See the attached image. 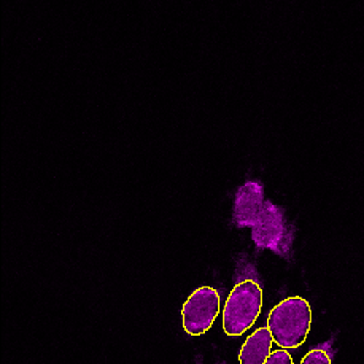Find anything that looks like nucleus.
<instances>
[{"instance_id":"obj_1","label":"nucleus","mask_w":364,"mask_h":364,"mask_svg":"<svg viewBox=\"0 0 364 364\" xmlns=\"http://www.w3.org/2000/svg\"><path fill=\"white\" fill-rule=\"evenodd\" d=\"M310 325H312V309L299 296L283 299L267 316V328L274 342L283 350L301 347L307 339Z\"/></svg>"},{"instance_id":"obj_2","label":"nucleus","mask_w":364,"mask_h":364,"mask_svg":"<svg viewBox=\"0 0 364 364\" xmlns=\"http://www.w3.org/2000/svg\"><path fill=\"white\" fill-rule=\"evenodd\" d=\"M262 309V289L253 280L239 282L229 294L223 309V329L228 336L237 337L250 329Z\"/></svg>"},{"instance_id":"obj_3","label":"nucleus","mask_w":364,"mask_h":364,"mask_svg":"<svg viewBox=\"0 0 364 364\" xmlns=\"http://www.w3.org/2000/svg\"><path fill=\"white\" fill-rule=\"evenodd\" d=\"M252 239L256 247L288 256L291 248V232L280 207L266 200L259 218L252 228Z\"/></svg>"},{"instance_id":"obj_4","label":"nucleus","mask_w":364,"mask_h":364,"mask_svg":"<svg viewBox=\"0 0 364 364\" xmlns=\"http://www.w3.org/2000/svg\"><path fill=\"white\" fill-rule=\"evenodd\" d=\"M220 312V294L212 287H200L181 309L183 329L190 336H202L212 328Z\"/></svg>"},{"instance_id":"obj_5","label":"nucleus","mask_w":364,"mask_h":364,"mask_svg":"<svg viewBox=\"0 0 364 364\" xmlns=\"http://www.w3.org/2000/svg\"><path fill=\"white\" fill-rule=\"evenodd\" d=\"M264 190L259 181H247L239 188L234 200V221L240 228H247L256 223L264 208Z\"/></svg>"},{"instance_id":"obj_6","label":"nucleus","mask_w":364,"mask_h":364,"mask_svg":"<svg viewBox=\"0 0 364 364\" xmlns=\"http://www.w3.org/2000/svg\"><path fill=\"white\" fill-rule=\"evenodd\" d=\"M274 337L269 328H259L247 337V341L240 348L239 363L240 364H266L269 356L272 355Z\"/></svg>"},{"instance_id":"obj_7","label":"nucleus","mask_w":364,"mask_h":364,"mask_svg":"<svg viewBox=\"0 0 364 364\" xmlns=\"http://www.w3.org/2000/svg\"><path fill=\"white\" fill-rule=\"evenodd\" d=\"M301 364H331V358L325 350H310V352L302 358Z\"/></svg>"},{"instance_id":"obj_8","label":"nucleus","mask_w":364,"mask_h":364,"mask_svg":"<svg viewBox=\"0 0 364 364\" xmlns=\"http://www.w3.org/2000/svg\"><path fill=\"white\" fill-rule=\"evenodd\" d=\"M266 364H293V358L287 350H275L272 355L269 356Z\"/></svg>"}]
</instances>
